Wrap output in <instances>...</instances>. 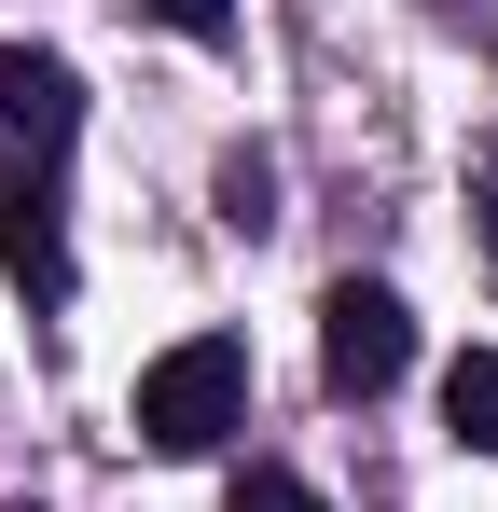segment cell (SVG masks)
I'll return each mask as SVG.
<instances>
[{"instance_id": "obj_1", "label": "cell", "mask_w": 498, "mask_h": 512, "mask_svg": "<svg viewBox=\"0 0 498 512\" xmlns=\"http://www.w3.org/2000/svg\"><path fill=\"white\" fill-rule=\"evenodd\" d=\"M70 153H83V84L70 56L0 42V263L56 319L70 305Z\"/></svg>"}, {"instance_id": "obj_2", "label": "cell", "mask_w": 498, "mask_h": 512, "mask_svg": "<svg viewBox=\"0 0 498 512\" xmlns=\"http://www.w3.org/2000/svg\"><path fill=\"white\" fill-rule=\"evenodd\" d=\"M125 429H139L153 457H222V429H249V346L236 333H180L153 374H139Z\"/></svg>"}, {"instance_id": "obj_3", "label": "cell", "mask_w": 498, "mask_h": 512, "mask_svg": "<svg viewBox=\"0 0 498 512\" xmlns=\"http://www.w3.org/2000/svg\"><path fill=\"white\" fill-rule=\"evenodd\" d=\"M402 360H415L402 291H388V277H332V305H319V374H332V402H388Z\"/></svg>"}, {"instance_id": "obj_4", "label": "cell", "mask_w": 498, "mask_h": 512, "mask_svg": "<svg viewBox=\"0 0 498 512\" xmlns=\"http://www.w3.org/2000/svg\"><path fill=\"white\" fill-rule=\"evenodd\" d=\"M443 429H457L471 457H498V346H471V360L443 374Z\"/></svg>"}, {"instance_id": "obj_5", "label": "cell", "mask_w": 498, "mask_h": 512, "mask_svg": "<svg viewBox=\"0 0 498 512\" xmlns=\"http://www.w3.org/2000/svg\"><path fill=\"white\" fill-rule=\"evenodd\" d=\"M222 222H236V236L277 222V167H263V153H222Z\"/></svg>"}, {"instance_id": "obj_6", "label": "cell", "mask_w": 498, "mask_h": 512, "mask_svg": "<svg viewBox=\"0 0 498 512\" xmlns=\"http://www.w3.org/2000/svg\"><path fill=\"white\" fill-rule=\"evenodd\" d=\"M222 512H332V499H319V485H291V471H236V499H222Z\"/></svg>"}, {"instance_id": "obj_7", "label": "cell", "mask_w": 498, "mask_h": 512, "mask_svg": "<svg viewBox=\"0 0 498 512\" xmlns=\"http://www.w3.org/2000/svg\"><path fill=\"white\" fill-rule=\"evenodd\" d=\"M139 14H166L180 42H222V28H236V0H139Z\"/></svg>"}, {"instance_id": "obj_8", "label": "cell", "mask_w": 498, "mask_h": 512, "mask_svg": "<svg viewBox=\"0 0 498 512\" xmlns=\"http://www.w3.org/2000/svg\"><path fill=\"white\" fill-rule=\"evenodd\" d=\"M471 236H485V277H498V153H485V180H471Z\"/></svg>"}]
</instances>
